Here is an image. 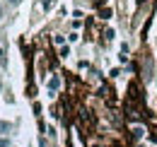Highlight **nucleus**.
Listing matches in <instances>:
<instances>
[{
  "label": "nucleus",
  "instance_id": "nucleus-4",
  "mask_svg": "<svg viewBox=\"0 0 157 147\" xmlns=\"http://www.w3.org/2000/svg\"><path fill=\"white\" fill-rule=\"evenodd\" d=\"M60 55H63V58H65V55H70V48H68V46H63V48H60Z\"/></svg>",
  "mask_w": 157,
  "mask_h": 147
},
{
  "label": "nucleus",
  "instance_id": "nucleus-6",
  "mask_svg": "<svg viewBox=\"0 0 157 147\" xmlns=\"http://www.w3.org/2000/svg\"><path fill=\"white\" fill-rule=\"evenodd\" d=\"M10 2H12V5H20V2H22V0H10Z\"/></svg>",
  "mask_w": 157,
  "mask_h": 147
},
{
  "label": "nucleus",
  "instance_id": "nucleus-7",
  "mask_svg": "<svg viewBox=\"0 0 157 147\" xmlns=\"http://www.w3.org/2000/svg\"><path fill=\"white\" fill-rule=\"evenodd\" d=\"M0 19H2V5H0Z\"/></svg>",
  "mask_w": 157,
  "mask_h": 147
},
{
  "label": "nucleus",
  "instance_id": "nucleus-2",
  "mask_svg": "<svg viewBox=\"0 0 157 147\" xmlns=\"http://www.w3.org/2000/svg\"><path fill=\"white\" fill-rule=\"evenodd\" d=\"M10 128H12V126H10L7 121H0V133H2V135H7V133H10Z\"/></svg>",
  "mask_w": 157,
  "mask_h": 147
},
{
  "label": "nucleus",
  "instance_id": "nucleus-3",
  "mask_svg": "<svg viewBox=\"0 0 157 147\" xmlns=\"http://www.w3.org/2000/svg\"><path fill=\"white\" fill-rule=\"evenodd\" d=\"M53 41H56V43H58L60 48H63V46H65V36H53Z\"/></svg>",
  "mask_w": 157,
  "mask_h": 147
},
{
  "label": "nucleus",
  "instance_id": "nucleus-8",
  "mask_svg": "<svg viewBox=\"0 0 157 147\" xmlns=\"http://www.w3.org/2000/svg\"><path fill=\"white\" fill-rule=\"evenodd\" d=\"M0 92H2V82H0Z\"/></svg>",
  "mask_w": 157,
  "mask_h": 147
},
{
  "label": "nucleus",
  "instance_id": "nucleus-5",
  "mask_svg": "<svg viewBox=\"0 0 157 147\" xmlns=\"http://www.w3.org/2000/svg\"><path fill=\"white\" fill-rule=\"evenodd\" d=\"M0 147H10V140L7 138H0Z\"/></svg>",
  "mask_w": 157,
  "mask_h": 147
},
{
  "label": "nucleus",
  "instance_id": "nucleus-1",
  "mask_svg": "<svg viewBox=\"0 0 157 147\" xmlns=\"http://www.w3.org/2000/svg\"><path fill=\"white\" fill-rule=\"evenodd\" d=\"M58 89H60V77H58V75H53V77L48 80V92L53 94V92H58Z\"/></svg>",
  "mask_w": 157,
  "mask_h": 147
}]
</instances>
